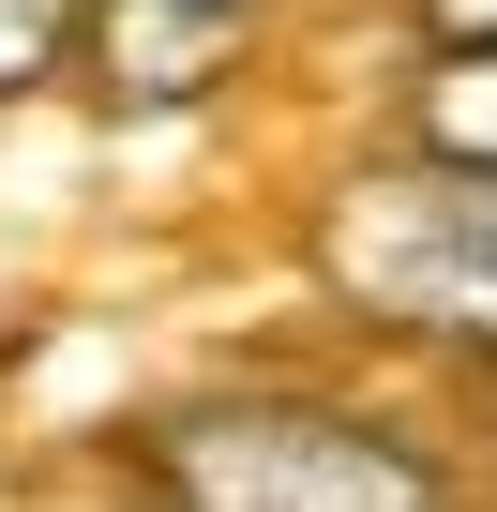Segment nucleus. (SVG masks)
<instances>
[{
	"instance_id": "423d86ee",
	"label": "nucleus",
	"mask_w": 497,
	"mask_h": 512,
	"mask_svg": "<svg viewBox=\"0 0 497 512\" xmlns=\"http://www.w3.org/2000/svg\"><path fill=\"white\" fill-rule=\"evenodd\" d=\"M422 16H437V46H482V31H497V0H422Z\"/></svg>"
},
{
	"instance_id": "39448f33",
	"label": "nucleus",
	"mask_w": 497,
	"mask_h": 512,
	"mask_svg": "<svg viewBox=\"0 0 497 512\" xmlns=\"http://www.w3.org/2000/svg\"><path fill=\"white\" fill-rule=\"evenodd\" d=\"M61 46H76V0H0V91H31Z\"/></svg>"
},
{
	"instance_id": "7ed1b4c3",
	"label": "nucleus",
	"mask_w": 497,
	"mask_h": 512,
	"mask_svg": "<svg viewBox=\"0 0 497 512\" xmlns=\"http://www.w3.org/2000/svg\"><path fill=\"white\" fill-rule=\"evenodd\" d=\"M76 46L106 106H196L241 76L257 46V0H76Z\"/></svg>"
},
{
	"instance_id": "f257e3e1",
	"label": "nucleus",
	"mask_w": 497,
	"mask_h": 512,
	"mask_svg": "<svg viewBox=\"0 0 497 512\" xmlns=\"http://www.w3.org/2000/svg\"><path fill=\"white\" fill-rule=\"evenodd\" d=\"M121 467L166 497V512H452V482L362 422V407H317V392H226V407H151L121 437Z\"/></svg>"
},
{
	"instance_id": "20e7f679",
	"label": "nucleus",
	"mask_w": 497,
	"mask_h": 512,
	"mask_svg": "<svg viewBox=\"0 0 497 512\" xmlns=\"http://www.w3.org/2000/svg\"><path fill=\"white\" fill-rule=\"evenodd\" d=\"M422 136L467 151V166H497V31H482V46H437V76H422Z\"/></svg>"
},
{
	"instance_id": "f03ea898",
	"label": "nucleus",
	"mask_w": 497,
	"mask_h": 512,
	"mask_svg": "<svg viewBox=\"0 0 497 512\" xmlns=\"http://www.w3.org/2000/svg\"><path fill=\"white\" fill-rule=\"evenodd\" d=\"M317 272H332L347 317L437 332V347H482L497 362V166H467V151L362 166L317 211Z\"/></svg>"
}]
</instances>
